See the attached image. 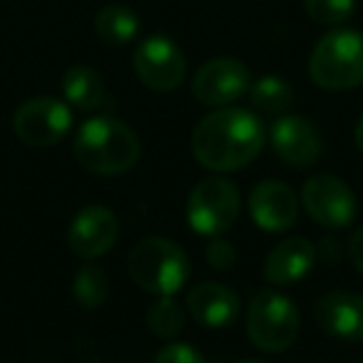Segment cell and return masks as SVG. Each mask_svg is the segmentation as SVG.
<instances>
[{
    "mask_svg": "<svg viewBox=\"0 0 363 363\" xmlns=\"http://www.w3.org/2000/svg\"><path fill=\"white\" fill-rule=\"evenodd\" d=\"M316 323L333 338L348 343L363 341V294L328 291L313 306Z\"/></svg>",
    "mask_w": 363,
    "mask_h": 363,
    "instance_id": "5bb4252c",
    "label": "cell"
},
{
    "mask_svg": "<svg viewBox=\"0 0 363 363\" xmlns=\"http://www.w3.org/2000/svg\"><path fill=\"white\" fill-rule=\"evenodd\" d=\"M272 147L284 164L306 169L321 157L323 140L311 120L301 115H281L272 125Z\"/></svg>",
    "mask_w": 363,
    "mask_h": 363,
    "instance_id": "8fae6325",
    "label": "cell"
},
{
    "mask_svg": "<svg viewBox=\"0 0 363 363\" xmlns=\"http://www.w3.org/2000/svg\"><path fill=\"white\" fill-rule=\"evenodd\" d=\"M308 75L321 90L343 92L363 82V35L356 30H331L313 45Z\"/></svg>",
    "mask_w": 363,
    "mask_h": 363,
    "instance_id": "277c9868",
    "label": "cell"
},
{
    "mask_svg": "<svg viewBox=\"0 0 363 363\" xmlns=\"http://www.w3.org/2000/svg\"><path fill=\"white\" fill-rule=\"evenodd\" d=\"M70 105L57 97H33L13 115L16 137L28 147H52L70 132Z\"/></svg>",
    "mask_w": 363,
    "mask_h": 363,
    "instance_id": "52a82bcc",
    "label": "cell"
},
{
    "mask_svg": "<svg viewBox=\"0 0 363 363\" xmlns=\"http://www.w3.org/2000/svg\"><path fill=\"white\" fill-rule=\"evenodd\" d=\"M308 18L321 26H341L356 11V0H303Z\"/></svg>",
    "mask_w": 363,
    "mask_h": 363,
    "instance_id": "7402d4cb",
    "label": "cell"
},
{
    "mask_svg": "<svg viewBox=\"0 0 363 363\" xmlns=\"http://www.w3.org/2000/svg\"><path fill=\"white\" fill-rule=\"evenodd\" d=\"M252 107L262 115H284L294 105V90L277 75H264L249 87Z\"/></svg>",
    "mask_w": 363,
    "mask_h": 363,
    "instance_id": "d6986e66",
    "label": "cell"
},
{
    "mask_svg": "<svg viewBox=\"0 0 363 363\" xmlns=\"http://www.w3.org/2000/svg\"><path fill=\"white\" fill-rule=\"evenodd\" d=\"M301 331L298 308L277 289L257 291L247 311L249 341L264 353H281L294 346Z\"/></svg>",
    "mask_w": 363,
    "mask_h": 363,
    "instance_id": "5b68a950",
    "label": "cell"
},
{
    "mask_svg": "<svg viewBox=\"0 0 363 363\" xmlns=\"http://www.w3.org/2000/svg\"><path fill=\"white\" fill-rule=\"evenodd\" d=\"M72 294H75L77 303L82 308H100L107 301V294H110V281H107V274L97 264H85V267L77 269L75 281H72Z\"/></svg>",
    "mask_w": 363,
    "mask_h": 363,
    "instance_id": "ffe728a7",
    "label": "cell"
},
{
    "mask_svg": "<svg viewBox=\"0 0 363 363\" xmlns=\"http://www.w3.org/2000/svg\"><path fill=\"white\" fill-rule=\"evenodd\" d=\"M301 204L313 222L331 232L351 227L358 212L356 194L346 182L333 174H316L306 179L301 189Z\"/></svg>",
    "mask_w": 363,
    "mask_h": 363,
    "instance_id": "ba28073f",
    "label": "cell"
},
{
    "mask_svg": "<svg viewBox=\"0 0 363 363\" xmlns=\"http://www.w3.org/2000/svg\"><path fill=\"white\" fill-rule=\"evenodd\" d=\"M348 259L363 274V229L353 232V237L348 239Z\"/></svg>",
    "mask_w": 363,
    "mask_h": 363,
    "instance_id": "d4e9b609",
    "label": "cell"
},
{
    "mask_svg": "<svg viewBox=\"0 0 363 363\" xmlns=\"http://www.w3.org/2000/svg\"><path fill=\"white\" fill-rule=\"evenodd\" d=\"M353 140H356L358 152H361V155H363V117L356 122V132H353Z\"/></svg>",
    "mask_w": 363,
    "mask_h": 363,
    "instance_id": "4316f807",
    "label": "cell"
},
{
    "mask_svg": "<svg viewBox=\"0 0 363 363\" xmlns=\"http://www.w3.org/2000/svg\"><path fill=\"white\" fill-rule=\"evenodd\" d=\"M204 259H207L209 267L217 269V272H227V269H232L234 262H237V252H234L232 242H227V239H222V237H214L212 242H209L207 252H204Z\"/></svg>",
    "mask_w": 363,
    "mask_h": 363,
    "instance_id": "cb8c5ba5",
    "label": "cell"
},
{
    "mask_svg": "<svg viewBox=\"0 0 363 363\" xmlns=\"http://www.w3.org/2000/svg\"><path fill=\"white\" fill-rule=\"evenodd\" d=\"M62 95L67 105L82 112H95L110 105V95H107L100 72L87 65H75L62 75Z\"/></svg>",
    "mask_w": 363,
    "mask_h": 363,
    "instance_id": "e0dca14e",
    "label": "cell"
},
{
    "mask_svg": "<svg viewBox=\"0 0 363 363\" xmlns=\"http://www.w3.org/2000/svg\"><path fill=\"white\" fill-rule=\"evenodd\" d=\"M132 65L145 87L155 92H172L187 75V60L172 38L150 35L137 45Z\"/></svg>",
    "mask_w": 363,
    "mask_h": 363,
    "instance_id": "9c48e42d",
    "label": "cell"
},
{
    "mask_svg": "<svg viewBox=\"0 0 363 363\" xmlns=\"http://www.w3.org/2000/svg\"><path fill=\"white\" fill-rule=\"evenodd\" d=\"M267 132L254 112L219 107L199 120L192 135V155L204 169L239 172L262 155Z\"/></svg>",
    "mask_w": 363,
    "mask_h": 363,
    "instance_id": "6da1fadb",
    "label": "cell"
},
{
    "mask_svg": "<svg viewBox=\"0 0 363 363\" xmlns=\"http://www.w3.org/2000/svg\"><path fill=\"white\" fill-rule=\"evenodd\" d=\"M252 87L249 67L237 57H214L192 77V92L207 107H229Z\"/></svg>",
    "mask_w": 363,
    "mask_h": 363,
    "instance_id": "30bf717a",
    "label": "cell"
},
{
    "mask_svg": "<svg viewBox=\"0 0 363 363\" xmlns=\"http://www.w3.org/2000/svg\"><path fill=\"white\" fill-rule=\"evenodd\" d=\"M242 209L239 189L224 177H207L192 189L187 199V222L194 234L222 237L234 227Z\"/></svg>",
    "mask_w": 363,
    "mask_h": 363,
    "instance_id": "8992f818",
    "label": "cell"
},
{
    "mask_svg": "<svg viewBox=\"0 0 363 363\" xmlns=\"http://www.w3.org/2000/svg\"><path fill=\"white\" fill-rule=\"evenodd\" d=\"M155 363H204V356L189 343L172 341L157 351Z\"/></svg>",
    "mask_w": 363,
    "mask_h": 363,
    "instance_id": "603a6c76",
    "label": "cell"
},
{
    "mask_svg": "<svg viewBox=\"0 0 363 363\" xmlns=\"http://www.w3.org/2000/svg\"><path fill=\"white\" fill-rule=\"evenodd\" d=\"M95 33L107 45H127L140 33V18L127 6H105L95 18Z\"/></svg>",
    "mask_w": 363,
    "mask_h": 363,
    "instance_id": "ac0fdd59",
    "label": "cell"
},
{
    "mask_svg": "<svg viewBox=\"0 0 363 363\" xmlns=\"http://www.w3.org/2000/svg\"><path fill=\"white\" fill-rule=\"evenodd\" d=\"M316 257V247L306 237H289L269 252L264 262V277L272 286H291L311 272Z\"/></svg>",
    "mask_w": 363,
    "mask_h": 363,
    "instance_id": "2e32d148",
    "label": "cell"
},
{
    "mask_svg": "<svg viewBox=\"0 0 363 363\" xmlns=\"http://www.w3.org/2000/svg\"><path fill=\"white\" fill-rule=\"evenodd\" d=\"M189 316L204 328H229L239 318L242 303L234 289L219 281H204L187 294Z\"/></svg>",
    "mask_w": 363,
    "mask_h": 363,
    "instance_id": "9a60e30c",
    "label": "cell"
},
{
    "mask_svg": "<svg viewBox=\"0 0 363 363\" xmlns=\"http://www.w3.org/2000/svg\"><path fill=\"white\" fill-rule=\"evenodd\" d=\"M72 152L82 169L100 177H120L137 164L142 145L130 125L110 115H100L82 122Z\"/></svg>",
    "mask_w": 363,
    "mask_h": 363,
    "instance_id": "7a4b0ae2",
    "label": "cell"
},
{
    "mask_svg": "<svg viewBox=\"0 0 363 363\" xmlns=\"http://www.w3.org/2000/svg\"><path fill=\"white\" fill-rule=\"evenodd\" d=\"M249 214L264 232H286L298 219V197L279 179L259 182L249 194Z\"/></svg>",
    "mask_w": 363,
    "mask_h": 363,
    "instance_id": "4fadbf2b",
    "label": "cell"
},
{
    "mask_svg": "<svg viewBox=\"0 0 363 363\" xmlns=\"http://www.w3.org/2000/svg\"><path fill=\"white\" fill-rule=\"evenodd\" d=\"M147 326L157 338H174L184 328V311L174 296H157L147 308Z\"/></svg>",
    "mask_w": 363,
    "mask_h": 363,
    "instance_id": "44dd1931",
    "label": "cell"
},
{
    "mask_svg": "<svg viewBox=\"0 0 363 363\" xmlns=\"http://www.w3.org/2000/svg\"><path fill=\"white\" fill-rule=\"evenodd\" d=\"M321 259L326 264H336V262H341L343 259V249H341V244L336 242V239H331V237H326L321 242Z\"/></svg>",
    "mask_w": 363,
    "mask_h": 363,
    "instance_id": "484cf974",
    "label": "cell"
},
{
    "mask_svg": "<svg viewBox=\"0 0 363 363\" xmlns=\"http://www.w3.org/2000/svg\"><path fill=\"white\" fill-rule=\"evenodd\" d=\"M234 363H262V361H234Z\"/></svg>",
    "mask_w": 363,
    "mask_h": 363,
    "instance_id": "83f0119b",
    "label": "cell"
},
{
    "mask_svg": "<svg viewBox=\"0 0 363 363\" xmlns=\"http://www.w3.org/2000/svg\"><path fill=\"white\" fill-rule=\"evenodd\" d=\"M117 234H120V222L115 214L102 204H90L75 214L67 229V244L80 259L95 262L115 247Z\"/></svg>",
    "mask_w": 363,
    "mask_h": 363,
    "instance_id": "7c38bea8",
    "label": "cell"
},
{
    "mask_svg": "<svg viewBox=\"0 0 363 363\" xmlns=\"http://www.w3.org/2000/svg\"><path fill=\"white\" fill-rule=\"evenodd\" d=\"M127 272L132 281L155 296H174L189 279V259L172 239L147 237L130 249Z\"/></svg>",
    "mask_w": 363,
    "mask_h": 363,
    "instance_id": "3957f363",
    "label": "cell"
}]
</instances>
